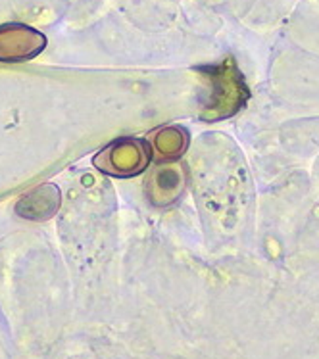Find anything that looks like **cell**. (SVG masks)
<instances>
[{"label":"cell","mask_w":319,"mask_h":359,"mask_svg":"<svg viewBox=\"0 0 319 359\" xmlns=\"http://www.w3.org/2000/svg\"><path fill=\"white\" fill-rule=\"evenodd\" d=\"M189 133L185 127L179 125H170V127H162L150 135V147L156 152L158 158L163 161L179 160L185 154L186 147H189Z\"/></svg>","instance_id":"8992f818"},{"label":"cell","mask_w":319,"mask_h":359,"mask_svg":"<svg viewBox=\"0 0 319 359\" xmlns=\"http://www.w3.org/2000/svg\"><path fill=\"white\" fill-rule=\"evenodd\" d=\"M194 72L210 81V96L201 111L204 121L233 118L250 100V88L233 56H225L219 64L198 66Z\"/></svg>","instance_id":"6da1fadb"},{"label":"cell","mask_w":319,"mask_h":359,"mask_svg":"<svg viewBox=\"0 0 319 359\" xmlns=\"http://www.w3.org/2000/svg\"><path fill=\"white\" fill-rule=\"evenodd\" d=\"M46 48V37L25 23L0 25V62L15 64L37 58Z\"/></svg>","instance_id":"3957f363"},{"label":"cell","mask_w":319,"mask_h":359,"mask_svg":"<svg viewBox=\"0 0 319 359\" xmlns=\"http://www.w3.org/2000/svg\"><path fill=\"white\" fill-rule=\"evenodd\" d=\"M152 156L149 140L123 137L110 142L93 158V165L108 177L131 179L147 171Z\"/></svg>","instance_id":"7a4b0ae2"},{"label":"cell","mask_w":319,"mask_h":359,"mask_svg":"<svg viewBox=\"0 0 319 359\" xmlns=\"http://www.w3.org/2000/svg\"><path fill=\"white\" fill-rule=\"evenodd\" d=\"M186 187V168L177 160L163 161L152 169L149 181L144 184L150 204L165 208L181 198Z\"/></svg>","instance_id":"277c9868"},{"label":"cell","mask_w":319,"mask_h":359,"mask_svg":"<svg viewBox=\"0 0 319 359\" xmlns=\"http://www.w3.org/2000/svg\"><path fill=\"white\" fill-rule=\"evenodd\" d=\"M62 205L60 189L53 183L37 184L15 202V215L27 221H46L58 213Z\"/></svg>","instance_id":"5b68a950"}]
</instances>
